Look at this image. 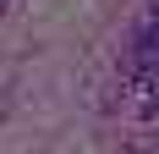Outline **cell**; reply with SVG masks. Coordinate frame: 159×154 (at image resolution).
Wrapping results in <instances>:
<instances>
[{"label": "cell", "mask_w": 159, "mask_h": 154, "mask_svg": "<svg viewBox=\"0 0 159 154\" xmlns=\"http://www.w3.org/2000/svg\"><path fill=\"white\" fill-rule=\"evenodd\" d=\"M132 94H137L148 121H159V61H137L132 66Z\"/></svg>", "instance_id": "1"}, {"label": "cell", "mask_w": 159, "mask_h": 154, "mask_svg": "<svg viewBox=\"0 0 159 154\" xmlns=\"http://www.w3.org/2000/svg\"><path fill=\"white\" fill-rule=\"evenodd\" d=\"M154 154H159V138H154Z\"/></svg>", "instance_id": "2"}]
</instances>
